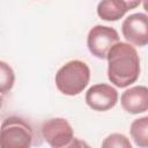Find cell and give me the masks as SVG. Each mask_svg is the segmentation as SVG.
Instances as JSON below:
<instances>
[{
    "mask_svg": "<svg viewBox=\"0 0 148 148\" xmlns=\"http://www.w3.org/2000/svg\"><path fill=\"white\" fill-rule=\"evenodd\" d=\"M121 32L127 43L143 47L148 44V16L145 13H135L127 16L121 24Z\"/></svg>",
    "mask_w": 148,
    "mask_h": 148,
    "instance_id": "8992f818",
    "label": "cell"
},
{
    "mask_svg": "<svg viewBox=\"0 0 148 148\" xmlns=\"http://www.w3.org/2000/svg\"><path fill=\"white\" fill-rule=\"evenodd\" d=\"M2 104H3V99H2V97L0 96V109L2 108Z\"/></svg>",
    "mask_w": 148,
    "mask_h": 148,
    "instance_id": "5bb4252c",
    "label": "cell"
},
{
    "mask_svg": "<svg viewBox=\"0 0 148 148\" xmlns=\"http://www.w3.org/2000/svg\"><path fill=\"white\" fill-rule=\"evenodd\" d=\"M40 133L43 139L52 148L69 147L74 139L73 128L65 118H51L42 124Z\"/></svg>",
    "mask_w": 148,
    "mask_h": 148,
    "instance_id": "277c9868",
    "label": "cell"
},
{
    "mask_svg": "<svg viewBox=\"0 0 148 148\" xmlns=\"http://www.w3.org/2000/svg\"><path fill=\"white\" fill-rule=\"evenodd\" d=\"M128 10V6L123 0H102L97 5V15L108 22L120 20Z\"/></svg>",
    "mask_w": 148,
    "mask_h": 148,
    "instance_id": "9c48e42d",
    "label": "cell"
},
{
    "mask_svg": "<svg viewBox=\"0 0 148 148\" xmlns=\"http://www.w3.org/2000/svg\"><path fill=\"white\" fill-rule=\"evenodd\" d=\"M105 59L108 60V79L116 87L126 88L139 79L140 58L132 44L116 43Z\"/></svg>",
    "mask_w": 148,
    "mask_h": 148,
    "instance_id": "6da1fadb",
    "label": "cell"
},
{
    "mask_svg": "<svg viewBox=\"0 0 148 148\" xmlns=\"http://www.w3.org/2000/svg\"><path fill=\"white\" fill-rule=\"evenodd\" d=\"M123 109L131 114L143 113L148 110V89L145 86H135L121 94Z\"/></svg>",
    "mask_w": 148,
    "mask_h": 148,
    "instance_id": "ba28073f",
    "label": "cell"
},
{
    "mask_svg": "<svg viewBox=\"0 0 148 148\" xmlns=\"http://www.w3.org/2000/svg\"><path fill=\"white\" fill-rule=\"evenodd\" d=\"M90 80V69L81 60H71L59 68L54 81L57 89L66 96H75L83 91Z\"/></svg>",
    "mask_w": 148,
    "mask_h": 148,
    "instance_id": "7a4b0ae2",
    "label": "cell"
},
{
    "mask_svg": "<svg viewBox=\"0 0 148 148\" xmlns=\"http://www.w3.org/2000/svg\"><path fill=\"white\" fill-rule=\"evenodd\" d=\"M102 147L103 148H131L132 145L130 142V140L127 139V136H125L124 134L120 133H112L110 135H108L104 141L102 142Z\"/></svg>",
    "mask_w": 148,
    "mask_h": 148,
    "instance_id": "7c38bea8",
    "label": "cell"
},
{
    "mask_svg": "<svg viewBox=\"0 0 148 148\" xmlns=\"http://www.w3.org/2000/svg\"><path fill=\"white\" fill-rule=\"evenodd\" d=\"M119 42V35L116 29L97 24L92 27L87 36V46L92 56L98 59H105L109 50Z\"/></svg>",
    "mask_w": 148,
    "mask_h": 148,
    "instance_id": "5b68a950",
    "label": "cell"
},
{
    "mask_svg": "<svg viewBox=\"0 0 148 148\" xmlns=\"http://www.w3.org/2000/svg\"><path fill=\"white\" fill-rule=\"evenodd\" d=\"M32 140V128L24 119L16 116L3 119L0 126L1 148H29Z\"/></svg>",
    "mask_w": 148,
    "mask_h": 148,
    "instance_id": "3957f363",
    "label": "cell"
},
{
    "mask_svg": "<svg viewBox=\"0 0 148 148\" xmlns=\"http://www.w3.org/2000/svg\"><path fill=\"white\" fill-rule=\"evenodd\" d=\"M130 133L136 146L142 148L148 147V117L133 120L130 127Z\"/></svg>",
    "mask_w": 148,
    "mask_h": 148,
    "instance_id": "30bf717a",
    "label": "cell"
},
{
    "mask_svg": "<svg viewBox=\"0 0 148 148\" xmlns=\"http://www.w3.org/2000/svg\"><path fill=\"white\" fill-rule=\"evenodd\" d=\"M123 1H125V2H126V5L128 6V8H130V9H133V8L138 7V6L141 3V1H142V0H123Z\"/></svg>",
    "mask_w": 148,
    "mask_h": 148,
    "instance_id": "4fadbf2b",
    "label": "cell"
},
{
    "mask_svg": "<svg viewBox=\"0 0 148 148\" xmlns=\"http://www.w3.org/2000/svg\"><path fill=\"white\" fill-rule=\"evenodd\" d=\"M118 102V91L110 84L97 83L91 86L86 92V103L94 110L104 112L111 110Z\"/></svg>",
    "mask_w": 148,
    "mask_h": 148,
    "instance_id": "52a82bcc",
    "label": "cell"
},
{
    "mask_svg": "<svg viewBox=\"0 0 148 148\" xmlns=\"http://www.w3.org/2000/svg\"><path fill=\"white\" fill-rule=\"evenodd\" d=\"M15 82V73L10 65L0 60V94L10 91Z\"/></svg>",
    "mask_w": 148,
    "mask_h": 148,
    "instance_id": "8fae6325",
    "label": "cell"
}]
</instances>
